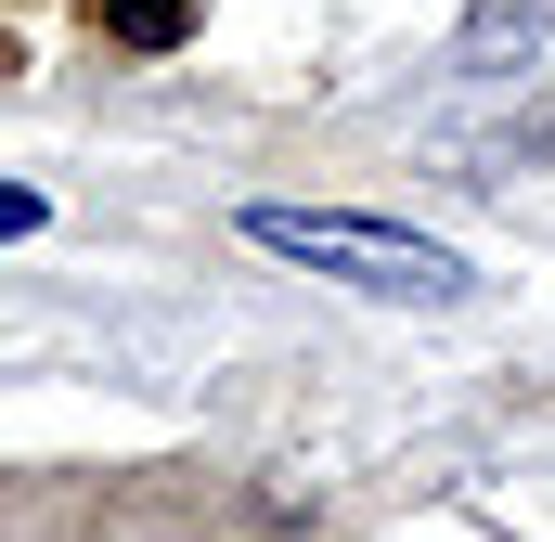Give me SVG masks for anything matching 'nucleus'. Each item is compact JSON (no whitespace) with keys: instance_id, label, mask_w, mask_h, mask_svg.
Instances as JSON below:
<instances>
[{"instance_id":"f03ea898","label":"nucleus","mask_w":555,"mask_h":542,"mask_svg":"<svg viewBox=\"0 0 555 542\" xmlns=\"http://www.w3.org/2000/svg\"><path fill=\"white\" fill-rule=\"evenodd\" d=\"M181 13H194V0H104V26L142 39V52H168V39H181Z\"/></svg>"},{"instance_id":"7ed1b4c3","label":"nucleus","mask_w":555,"mask_h":542,"mask_svg":"<svg viewBox=\"0 0 555 542\" xmlns=\"http://www.w3.org/2000/svg\"><path fill=\"white\" fill-rule=\"evenodd\" d=\"M13 233H39V194H26V181H0V246H13Z\"/></svg>"},{"instance_id":"f257e3e1","label":"nucleus","mask_w":555,"mask_h":542,"mask_svg":"<svg viewBox=\"0 0 555 542\" xmlns=\"http://www.w3.org/2000/svg\"><path fill=\"white\" fill-rule=\"evenodd\" d=\"M246 246H272V259H297V271H336V284H362V297H388V310H465V297H478V271L452 259L439 233L362 220V207H284V194H259V207H246Z\"/></svg>"}]
</instances>
